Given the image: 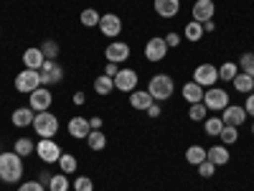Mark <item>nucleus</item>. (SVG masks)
<instances>
[{"instance_id":"obj_45","label":"nucleus","mask_w":254,"mask_h":191,"mask_svg":"<svg viewBox=\"0 0 254 191\" xmlns=\"http://www.w3.org/2000/svg\"><path fill=\"white\" fill-rule=\"evenodd\" d=\"M102 117H89V127H92V130H102Z\"/></svg>"},{"instance_id":"obj_9","label":"nucleus","mask_w":254,"mask_h":191,"mask_svg":"<svg viewBox=\"0 0 254 191\" xmlns=\"http://www.w3.org/2000/svg\"><path fill=\"white\" fill-rule=\"evenodd\" d=\"M193 82L201 84L203 90L216 87V82H219V67H214V64H198V67L193 69Z\"/></svg>"},{"instance_id":"obj_17","label":"nucleus","mask_w":254,"mask_h":191,"mask_svg":"<svg viewBox=\"0 0 254 191\" xmlns=\"http://www.w3.org/2000/svg\"><path fill=\"white\" fill-rule=\"evenodd\" d=\"M20 59H23V67H26V69H36V72H38L41 67H44V61H46L44 51H41L38 46H31V49H26Z\"/></svg>"},{"instance_id":"obj_37","label":"nucleus","mask_w":254,"mask_h":191,"mask_svg":"<svg viewBox=\"0 0 254 191\" xmlns=\"http://www.w3.org/2000/svg\"><path fill=\"white\" fill-rule=\"evenodd\" d=\"M71 189H74V191H94V181L84 174V176H76V179H74Z\"/></svg>"},{"instance_id":"obj_3","label":"nucleus","mask_w":254,"mask_h":191,"mask_svg":"<svg viewBox=\"0 0 254 191\" xmlns=\"http://www.w3.org/2000/svg\"><path fill=\"white\" fill-rule=\"evenodd\" d=\"M31 127L36 130L38 138H54V135L59 133V117H56L51 110H46V112H36Z\"/></svg>"},{"instance_id":"obj_31","label":"nucleus","mask_w":254,"mask_h":191,"mask_svg":"<svg viewBox=\"0 0 254 191\" xmlns=\"http://www.w3.org/2000/svg\"><path fill=\"white\" fill-rule=\"evenodd\" d=\"M99 13L94 10V8H87V10H81V15H79V20H81V26L84 28H97L99 26Z\"/></svg>"},{"instance_id":"obj_47","label":"nucleus","mask_w":254,"mask_h":191,"mask_svg":"<svg viewBox=\"0 0 254 191\" xmlns=\"http://www.w3.org/2000/svg\"><path fill=\"white\" fill-rule=\"evenodd\" d=\"M203 31H206V33H214V31H216V23H214V20H206V23H203Z\"/></svg>"},{"instance_id":"obj_15","label":"nucleus","mask_w":254,"mask_h":191,"mask_svg":"<svg viewBox=\"0 0 254 191\" xmlns=\"http://www.w3.org/2000/svg\"><path fill=\"white\" fill-rule=\"evenodd\" d=\"M66 130L71 138L76 140H87V135L92 133V127H89V117H71L69 125H66Z\"/></svg>"},{"instance_id":"obj_21","label":"nucleus","mask_w":254,"mask_h":191,"mask_svg":"<svg viewBox=\"0 0 254 191\" xmlns=\"http://www.w3.org/2000/svg\"><path fill=\"white\" fill-rule=\"evenodd\" d=\"M206 158L219 168V166H226L231 156H229V148L226 145H214V148H208V151H206Z\"/></svg>"},{"instance_id":"obj_44","label":"nucleus","mask_w":254,"mask_h":191,"mask_svg":"<svg viewBox=\"0 0 254 191\" xmlns=\"http://www.w3.org/2000/svg\"><path fill=\"white\" fill-rule=\"evenodd\" d=\"M145 112H147V117H160V112H163V110H160V104H158V102H153Z\"/></svg>"},{"instance_id":"obj_7","label":"nucleus","mask_w":254,"mask_h":191,"mask_svg":"<svg viewBox=\"0 0 254 191\" xmlns=\"http://www.w3.org/2000/svg\"><path fill=\"white\" fill-rule=\"evenodd\" d=\"M38 74H41V84L44 87H54V84H59L64 79V67L56 59H46L44 67L38 69Z\"/></svg>"},{"instance_id":"obj_13","label":"nucleus","mask_w":254,"mask_h":191,"mask_svg":"<svg viewBox=\"0 0 254 191\" xmlns=\"http://www.w3.org/2000/svg\"><path fill=\"white\" fill-rule=\"evenodd\" d=\"M168 56V44L163 36H155L145 44V59L147 61H163Z\"/></svg>"},{"instance_id":"obj_46","label":"nucleus","mask_w":254,"mask_h":191,"mask_svg":"<svg viewBox=\"0 0 254 191\" xmlns=\"http://www.w3.org/2000/svg\"><path fill=\"white\" fill-rule=\"evenodd\" d=\"M87 102V95L84 92H74V104H84Z\"/></svg>"},{"instance_id":"obj_50","label":"nucleus","mask_w":254,"mask_h":191,"mask_svg":"<svg viewBox=\"0 0 254 191\" xmlns=\"http://www.w3.org/2000/svg\"><path fill=\"white\" fill-rule=\"evenodd\" d=\"M252 92H254V90H252Z\"/></svg>"},{"instance_id":"obj_42","label":"nucleus","mask_w":254,"mask_h":191,"mask_svg":"<svg viewBox=\"0 0 254 191\" xmlns=\"http://www.w3.org/2000/svg\"><path fill=\"white\" fill-rule=\"evenodd\" d=\"M244 110H247L249 117H254V92L247 95V99H244Z\"/></svg>"},{"instance_id":"obj_38","label":"nucleus","mask_w":254,"mask_h":191,"mask_svg":"<svg viewBox=\"0 0 254 191\" xmlns=\"http://www.w3.org/2000/svg\"><path fill=\"white\" fill-rule=\"evenodd\" d=\"M38 49H41V51H44V56H46V59H56V56H59V44H56V41H54V38H49V41H44V44H41Z\"/></svg>"},{"instance_id":"obj_28","label":"nucleus","mask_w":254,"mask_h":191,"mask_svg":"<svg viewBox=\"0 0 254 191\" xmlns=\"http://www.w3.org/2000/svg\"><path fill=\"white\" fill-rule=\"evenodd\" d=\"M87 145L92 148V151H104V148H107V135H104L102 130H92L89 135H87Z\"/></svg>"},{"instance_id":"obj_4","label":"nucleus","mask_w":254,"mask_h":191,"mask_svg":"<svg viewBox=\"0 0 254 191\" xmlns=\"http://www.w3.org/2000/svg\"><path fill=\"white\" fill-rule=\"evenodd\" d=\"M203 104H206L208 112H221V110H226L231 104L229 102V92L221 90V87H208L203 92Z\"/></svg>"},{"instance_id":"obj_20","label":"nucleus","mask_w":254,"mask_h":191,"mask_svg":"<svg viewBox=\"0 0 254 191\" xmlns=\"http://www.w3.org/2000/svg\"><path fill=\"white\" fill-rule=\"evenodd\" d=\"M153 102H155V99L150 97V92H147V90H135V92H130V107H132V110L145 112Z\"/></svg>"},{"instance_id":"obj_10","label":"nucleus","mask_w":254,"mask_h":191,"mask_svg":"<svg viewBox=\"0 0 254 191\" xmlns=\"http://www.w3.org/2000/svg\"><path fill=\"white\" fill-rule=\"evenodd\" d=\"M104 56H107V61L112 64H122L132 56V49L125 44V41H110L107 49H104Z\"/></svg>"},{"instance_id":"obj_49","label":"nucleus","mask_w":254,"mask_h":191,"mask_svg":"<svg viewBox=\"0 0 254 191\" xmlns=\"http://www.w3.org/2000/svg\"><path fill=\"white\" fill-rule=\"evenodd\" d=\"M0 153H3V151H0Z\"/></svg>"},{"instance_id":"obj_43","label":"nucleus","mask_w":254,"mask_h":191,"mask_svg":"<svg viewBox=\"0 0 254 191\" xmlns=\"http://www.w3.org/2000/svg\"><path fill=\"white\" fill-rule=\"evenodd\" d=\"M117 72H120V64L107 61V67H104V74H107V77H117Z\"/></svg>"},{"instance_id":"obj_6","label":"nucleus","mask_w":254,"mask_h":191,"mask_svg":"<svg viewBox=\"0 0 254 191\" xmlns=\"http://www.w3.org/2000/svg\"><path fill=\"white\" fill-rule=\"evenodd\" d=\"M36 156L44 161L46 166H49V163H59L61 148H59V143H56L54 138H41V140L36 143Z\"/></svg>"},{"instance_id":"obj_35","label":"nucleus","mask_w":254,"mask_h":191,"mask_svg":"<svg viewBox=\"0 0 254 191\" xmlns=\"http://www.w3.org/2000/svg\"><path fill=\"white\" fill-rule=\"evenodd\" d=\"M208 117V110H206V104L198 102V104H188V120H193V122H203Z\"/></svg>"},{"instance_id":"obj_25","label":"nucleus","mask_w":254,"mask_h":191,"mask_svg":"<svg viewBox=\"0 0 254 191\" xmlns=\"http://www.w3.org/2000/svg\"><path fill=\"white\" fill-rule=\"evenodd\" d=\"M59 168H61V174H66V176L76 174V171H79V161H76V156H74V153H61V158H59Z\"/></svg>"},{"instance_id":"obj_23","label":"nucleus","mask_w":254,"mask_h":191,"mask_svg":"<svg viewBox=\"0 0 254 191\" xmlns=\"http://www.w3.org/2000/svg\"><path fill=\"white\" fill-rule=\"evenodd\" d=\"M33 117H36V112H33L31 107H18V110H13V115H10V120H13L15 127H28V125H33Z\"/></svg>"},{"instance_id":"obj_36","label":"nucleus","mask_w":254,"mask_h":191,"mask_svg":"<svg viewBox=\"0 0 254 191\" xmlns=\"http://www.w3.org/2000/svg\"><path fill=\"white\" fill-rule=\"evenodd\" d=\"M239 72H244V74H249V77H254V54H242L239 56Z\"/></svg>"},{"instance_id":"obj_1","label":"nucleus","mask_w":254,"mask_h":191,"mask_svg":"<svg viewBox=\"0 0 254 191\" xmlns=\"http://www.w3.org/2000/svg\"><path fill=\"white\" fill-rule=\"evenodd\" d=\"M20 179H23V158L15 151H3L0 153V181L18 184Z\"/></svg>"},{"instance_id":"obj_2","label":"nucleus","mask_w":254,"mask_h":191,"mask_svg":"<svg viewBox=\"0 0 254 191\" xmlns=\"http://www.w3.org/2000/svg\"><path fill=\"white\" fill-rule=\"evenodd\" d=\"M147 92H150V97L155 102H168L176 92V82H173L171 74H155L147 82Z\"/></svg>"},{"instance_id":"obj_41","label":"nucleus","mask_w":254,"mask_h":191,"mask_svg":"<svg viewBox=\"0 0 254 191\" xmlns=\"http://www.w3.org/2000/svg\"><path fill=\"white\" fill-rule=\"evenodd\" d=\"M163 38H165L168 49H176V46H181V36H178V33H173V31L168 33V36H163Z\"/></svg>"},{"instance_id":"obj_39","label":"nucleus","mask_w":254,"mask_h":191,"mask_svg":"<svg viewBox=\"0 0 254 191\" xmlns=\"http://www.w3.org/2000/svg\"><path fill=\"white\" fill-rule=\"evenodd\" d=\"M196 168H198V176H201V179H211V176H214V174H216V166H214V163H211L208 158H206L203 163H198Z\"/></svg>"},{"instance_id":"obj_16","label":"nucleus","mask_w":254,"mask_h":191,"mask_svg":"<svg viewBox=\"0 0 254 191\" xmlns=\"http://www.w3.org/2000/svg\"><path fill=\"white\" fill-rule=\"evenodd\" d=\"M221 120H224V125L239 127V125H244V120H247V110L239 107V104H229L226 110H221Z\"/></svg>"},{"instance_id":"obj_24","label":"nucleus","mask_w":254,"mask_h":191,"mask_svg":"<svg viewBox=\"0 0 254 191\" xmlns=\"http://www.w3.org/2000/svg\"><path fill=\"white\" fill-rule=\"evenodd\" d=\"M112 90H115V79H112V77L102 74V77H97V79H94V92H97L99 97H110V95H112Z\"/></svg>"},{"instance_id":"obj_18","label":"nucleus","mask_w":254,"mask_h":191,"mask_svg":"<svg viewBox=\"0 0 254 191\" xmlns=\"http://www.w3.org/2000/svg\"><path fill=\"white\" fill-rule=\"evenodd\" d=\"M153 8L160 18H176L181 10V0H155Z\"/></svg>"},{"instance_id":"obj_34","label":"nucleus","mask_w":254,"mask_h":191,"mask_svg":"<svg viewBox=\"0 0 254 191\" xmlns=\"http://www.w3.org/2000/svg\"><path fill=\"white\" fill-rule=\"evenodd\" d=\"M237 74H239V64H234V61H226L219 67V79H224V82H234Z\"/></svg>"},{"instance_id":"obj_33","label":"nucleus","mask_w":254,"mask_h":191,"mask_svg":"<svg viewBox=\"0 0 254 191\" xmlns=\"http://www.w3.org/2000/svg\"><path fill=\"white\" fill-rule=\"evenodd\" d=\"M69 189H71V184H69L66 174H54L49 179V191H69Z\"/></svg>"},{"instance_id":"obj_40","label":"nucleus","mask_w":254,"mask_h":191,"mask_svg":"<svg viewBox=\"0 0 254 191\" xmlns=\"http://www.w3.org/2000/svg\"><path fill=\"white\" fill-rule=\"evenodd\" d=\"M18 191H46V189H44V184H41V181H23V184L18 186Z\"/></svg>"},{"instance_id":"obj_8","label":"nucleus","mask_w":254,"mask_h":191,"mask_svg":"<svg viewBox=\"0 0 254 191\" xmlns=\"http://www.w3.org/2000/svg\"><path fill=\"white\" fill-rule=\"evenodd\" d=\"M51 104H54V95H51L49 87H44V84L28 95V107L33 112H46V110H51Z\"/></svg>"},{"instance_id":"obj_22","label":"nucleus","mask_w":254,"mask_h":191,"mask_svg":"<svg viewBox=\"0 0 254 191\" xmlns=\"http://www.w3.org/2000/svg\"><path fill=\"white\" fill-rule=\"evenodd\" d=\"M203 36H206L203 23H198V20H188L186 28H183V38H186V41H190V44H198V41H201Z\"/></svg>"},{"instance_id":"obj_29","label":"nucleus","mask_w":254,"mask_h":191,"mask_svg":"<svg viewBox=\"0 0 254 191\" xmlns=\"http://www.w3.org/2000/svg\"><path fill=\"white\" fill-rule=\"evenodd\" d=\"M13 151H15L20 158H28L31 153H36V143H33V140H28V138H18V140H15V145H13Z\"/></svg>"},{"instance_id":"obj_12","label":"nucleus","mask_w":254,"mask_h":191,"mask_svg":"<svg viewBox=\"0 0 254 191\" xmlns=\"http://www.w3.org/2000/svg\"><path fill=\"white\" fill-rule=\"evenodd\" d=\"M112 79H115V90H120V92H135L140 77H137L135 69H120L117 77H112Z\"/></svg>"},{"instance_id":"obj_14","label":"nucleus","mask_w":254,"mask_h":191,"mask_svg":"<svg viewBox=\"0 0 254 191\" xmlns=\"http://www.w3.org/2000/svg\"><path fill=\"white\" fill-rule=\"evenodd\" d=\"M214 15H216L214 0H196V3H193V20L206 23V20H214Z\"/></svg>"},{"instance_id":"obj_30","label":"nucleus","mask_w":254,"mask_h":191,"mask_svg":"<svg viewBox=\"0 0 254 191\" xmlns=\"http://www.w3.org/2000/svg\"><path fill=\"white\" fill-rule=\"evenodd\" d=\"M203 130L208 138H219V133L224 130V120L221 117H206L203 120Z\"/></svg>"},{"instance_id":"obj_32","label":"nucleus","mask_w":254,"mask_h":191,"mask_svg":"<svg viewBox=\"0 0 254 191\" xmlns=\"http://www.w3.org/2000/svg\"><path fill=\"white\" fill-rule=\"evenodd\" d=\"M219 140H221V145H234L237 140H239V127H231V125H224V130L219 133Z\"/></svg>"},{"instance_id":"obj_19","label":"nucleus","mask_w":254,"mask_h":191,"mask_svg":"<svg viewBox=\"0 0 254 191\" xmlns=\"http://www.w3.org/2000/svg\"><path fill=\"white\" fill-rule=\"evenodd\" d=\"M203 87L201 84H196V82H186L183 84V90H181V95H183V99L188 102V104H198V102H203Z\"/></svg>"},{"instance_id":"obj_27","label":"nucleus","mask_w":254,"mask_h":191,"mask_svg":"<svg viewBox=\"0 0 254 191\" xmlns=\"http://www.w3.org/2000/svg\"><path fill=\"white\" fill-rule=\"evenodd\" d=\"M186 161H188L190 166L203 163V161H206V148H203V145H188V148H186Z\"/></svg>"},{"instance_id":"obj_26","label":"nucleus","mask_w":254,"mask_h":191,"mask_svg":"<svg viewBox=\"0 0 254 191\" xmlns=\"http://www.w3.org/2000/svg\"><path fill=\"white\" fill-rule=\"evenodd\" d=\"M234 90L237 92H242V95H249L252 90H254V77H249V74H244V72H239L237 77H234Z\"/></svg>"},{"instance_id":"obj_5","label":"nucleus","mask_w":254,"mask_h":191,"mask_svg":"<svg viewBox=\"0 0 254 191\" xmlns=\"http://www.w3.org/2000/svg\"><path fill=\"white\" fill-rule=\"evenodd\" d=\"M38 87H41V74H38L36 69H26V67H23V72L15 74V90H18L20 95H31V92L38 90Z\"/></svg>"},{"instance_id":"obj_11","label":"nucleus","mask_w":254,"mask_h":191,"mask_svg":"<svg viewBox=\"0 0 254 191\" xmlns=\"http://www.w3.org/2000/svg\"><path fill=\"white\" fill-rule=\"evenodd\" d=\"M99 33L102 36H107V38H117L120 33H122V20H120V15H115V13H104L102 18H99Z\"/></svg>"},{"instance_id":"obj_48","label":"nucleus","mask_w":254,"mask_h":191,"mask_svg":"<svg viewBox=\"0 0 254 191\" xmlns=\"http://www.w3.org/2000/svg\"><path fill=\"white\" fill-rule=\"evenodd\" d=\"M252 135H254V122H252Z\"/></svg>"}]
</instances>
